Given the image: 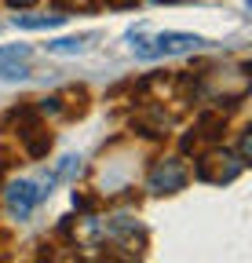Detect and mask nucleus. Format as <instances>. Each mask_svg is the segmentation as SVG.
<instances>
[{
	"mask_svg": "<svg viewBox=\"0 0 252 263\" xmlns=\"http://www.w3.org/2000/svg\"><path fill=\"white\" fill-rule=\"evenodd\" d=\"M208 41L205 37H198V33H157L153 41H135L132 44V51L139 55V59H161V55H186V51H198V48H205Z\"/></svg>",
	"mask_w": 252,
	"mask_h": 263,
	"instance_id": "1",
	"label": "nucleus"
},
{
	"mask_svg": "<svg viewBox=\"0 0 252 263\" xmlns=\"http://www.w3.org/2000/svg\"><path fill=\"white\" fill-rule=\"evenodd\" d=\"M194 172L205 183H230V179H238L245 172V161L234 150H212V154L198 157V168Z\"/></svg>",
	"mask_w": 252,
	"mask_h": 263,
	"instance_id": "2",
	"label": "nucleus"
},
{
	"mask_svg": "<svg viewBox=\"0 0 252 263\" xmlns=\"http://www.w3.org/2000/svg\"><path fill=\"white\" fill-rule=\"evenodd\" d=\"M186 179H190V168H186L183 157H161V161H153V168L146 176V190L150 194H176L186 186Z\"/></svg>",
	"mask_w": 252,
	"mask_h": 263,
	"instance_id": "3",
	"label": "nucleus"
},
{
	"mask_svg": "<svg viewBox=\"0 0 252 263\" xmlns=\"http://www.w3.org/2000/svg\"><path fill=\"white\" fill-rule=\"evenodd\" d=\"M44 197V190L37 186V183H29V179H18V183H11L8 190H4V201H8V212L15 216V219H26L29 212L37 209V201Z\"/></svg>",
	"mask_w": 252,
	"mask_h": 263,
	"instance_id": "4",
	"label": "nucleus"
},
{
	"mask_svg": "<svg viewBox=\"0 0 252 263\" xmlns=\"http://www.w3.org/2000/svg\"><path fill=\"white\" fill-rule=\"evenodd\" d=\"M66 22V15H15V26H22V29H55V26H62Z\"/></svg>",
	"mask_w": 252,
	"mask_h": 263,
	"instance_id": "5",
	"label": "nucleus"
},
{
	"mask_svg": "<svg viewBox=\"0 0 252 263\" xmlns=\"http://www.w3.org/2000/svg\"><path fill=\"white\" fill-rule=\"evenodd\" d=\"M81 168H84L81 157H73V154H70V157H62V161H59V168H55V172L48 176V183H44V194H48V186L59 183V179H73V176H81Z\"/></svg>",
	"mask_w": 252,
	"mask_h": 263,
	"instance_id": "6",
	"label": "nucleus"
},
{
	"mask_svg": "<svg viewBox=\"0 0 252 263\" xmlns=\"http://www.w3.org/2000/svg\"><path fill=\"white\" fill-rule=\"evenodd\" d=\"M88 41L91 37H62V41H51L48 51H55V55H84L88 51Z\"/></svg>",
	"mask_w": 252,
	"mask_h": 263,
	"instance_id": "7",
	"label": "nucleus"
},
{
	"mask_svg": "<svg viewBox=\"0 0 252 263\" xmlns=\"http://www.w3.org/2000/svg\"><path fill=\"white\" fill-rule=\"evenodd\" d=\"M29 70L22 62H0V81H26Z\"/></svg>",
	"mask_w": 252,
	"mask_h": 263,
	"instance_id": "8",
	"label": "nucleus"
},
{
	"mask_svg": "<svg viewBox=\"0 0 252 263\" xmlns=\"http://www.w3.org/2000/svg\"><path fill=\"white\" fill-rule=\"evenodd\" d=\"M29 59V48L26 44H8V48H0V62H26Z\"/></svg>",
	"mask_w": 252,
	"mask_h": 263,
	"instance_id": "9",
	"label": "nucleus"
},
{
	"mask_svg": "<svg viewBox=\"0 0 252 263\" xmlns=\"http://www.w3.org/2000/svg\"><path fill=\"white\" fill-rule=\"evenodd\" d=\"M11 8H29V4H37V0H8Z\"/></svg>",
	"mask_w": 252,
	"mask_h": 263,
	"instance_id": "10",
	"label": "nucleus"
}]
</instances>
